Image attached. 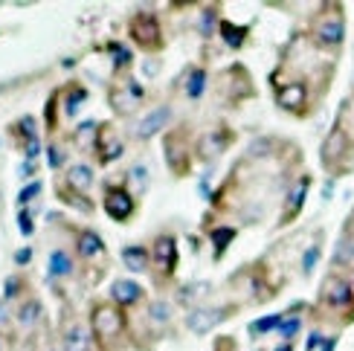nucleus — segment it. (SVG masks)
<instances>
[{"label": "nucleus", "mask_w": 354, "mask_h": 351, "mask_svg": "<svg viewBox=\"0 0 354 351\" xmlns=\"http://www.w3.org/2000/svg\"><path fill=\"white\" fill-rule=\"evenodd\" d=\"M87 328H91L93 351H122L131 337V323L122 308L111 299H93L87 308Z\"/></svg>", "instance_id": "1"}, {"label": "nucleus", "mask_w": 354, "mask_h": 351, "mask_svg": "<svg viewBox=\"0 0 354 351\" xmlns=\"http://www.w3.org/2000/svg\"><path fill=\"white\" fill-rule=\"evenodd\" d=\"M319 163H322V169L328 171V178H334V180L346 178V174L354 171V140L343 128L340 120L331 125V131L319 145Z\"/></svg>", "instance_id": "2"}, {"label": "nucleus", "mask_w": 354, "mask_h": 351, "mask_svg": "<svg viewBox=\"0 0 354 351\" xmlns=\"http://www.w3.org/2000/svg\"><path fill=\"white\" fill-rule=\"evenodd\" d=\"M319 308L328 314H346L343 325L354 323V287L351 279L340 270H331L319 285Z\"/></svg>", "instance_id": "3"}, {"label": "nucleus", "mask_w": 354, "mask_h": 351, "mask_svg": "<svg viewBox=\"0 0 354 351\" xmlns=\"http://www.w3.org/2000/svg\"><path fill=\"white\" fill-rule=\"evenodd\" d=\"M151 253V282L154 287H169L171 279L177 276V267H180V250H177V238L171 232H160V236L151 241L149 247Z\"/></svg>", "instance_id": "4"}, {"label": "nucleus", "mask_w": 354, "mask_h": 351, "mask_svg": "<svg viewBox=\"0 0 354 351\" xmlns=\"http://www.w3.org/2000/svg\"><path fill=\"white\" fill-rule=\"evenodd\" d=\"M163 157H166V166H169V171L174 174V178H189L192 174L195 145H192V137H189L186 125L169 128L163 134Z\"/></svg>", "instance_id": "5"}, {"label": "nucleus", "mask_w": 354, "mask_h": 351, "mask_svg": "<svg viewBox=\"0 0 354 351\" xmlns=\"http://www.w3.org/2000/svg\"><path fill=\"white\" fill-rule=\"evenodd\" d=\"M73 256H76V261H82L84 267L93 270V279H102V276H105V270L96 267V265L99 261L105 265L108 247H105V238H102L96 229H91V227L73 229Z\"/></svg>", "instance_id": "6"}, {"label": "nucleus", "mask_w": 354, "mask_h": 351, "mask_svg": "<svg viewBox=\"0 0 354 351\" xmlns=\"http://www.w3.org/2000/svg\"><path fill=\"white\" fill-rule=\"evenodd\" d=\"M128 35L145 53H163L166 47V32L160 26V18L154 12H134L128 18Z\"/></svg>", "instance_id": "7"}, {"label": "nucleus", "mask_w": 354, "mask_h": 351, "mask_svg": "<svg viewBox=\"0 0 354 351\" xmlns=\"http://www.w3.org/2000/svg\"><path fill=\"white\" fill-rule=\"evenodd\" d=\"M311 38L326 50L343 47V41H346V18H343L340 6H326L317 15V21L311 26Z\"/></svg>", "instance_id": "8"}, {"label": "nucleus", "mask_w": 354, "mask_h": 351, "mask_svg": "<svg viewBox=\"0 0 354 351\" xmlns=\"http://www.w3.org/2000/svg\"><path fill=\"white\" fill-rule=\"evenodd\" d=\"M102 209H105L111 221L131 224V218L137 215V195L125 183H105V189H102Z\"/></svg>", "instance_id": "9"}, {"label": "nucleus", "mask_w": 354, "mask_h": 351, "mask_svg": "<svg viewBox=\"0 0 354 351\" xmlns=\"http://www.w3.org/2000/svg\"><path fill=\"white\" fill-rule=\"evenodd\" d=\"M276 105L279 111H285L290 116H308L311 113V91H308L305 79H293L276 87Z\"/></svg>", "instance_id": "10"}, {"label": "nucleus", "mask_w": 354, "mask_h": 351, "mask_svg": "<svg viewBox=\"0 0 354 351\" xmlns=\"http://www.w3.org/2000/svg\"><path fill=\"white\" fill-rule=\"evenodd\" d=\"M235 311H239L235 302H230V305H198V308H192L186 314V328L192 334H198V337H203V334H209L215 325L224 323V319H230Z\"/></svg>", "instance_id": "11"}, {"label": "nucleus", "mask_w": 354, "mask_h": 351, "mask_svg": "<svg viewBox=\"0 0 354 351\" xmlns=\"http://www.w3.org/2000/svg\"><path fill=\"white\" fill-rule=\"evenodd\" d=\"M125 154V140L120 137L113 122H99V134H96V149L93 160L99 166H111Z\"/></svg>", "instance_id": "12"}, {"label": "nucleus", "mask_w": 354, "mask_h": 351, "mask_svg": "<svg viewBox=\"0 0 354 351\" xmlns=\"http://www.w3.org/2000/svg\"><path fill=\"white\" fill-rule=\"evenodd\" d=\"M62 345L64 351H93V340H91V328H87L82 319L70 311V305H64L62 314Z\"/></svg>", "instance_id": "13"}, {"label": "nucleus", "mask_w": 354, "mask_h": 351, "mask_svg": "<svg viewBox=\"0 0 354 351\" xmlns=\"http://www.w3.org/2000/svg\"><path fill=\"white\" fill-rule=\"evenodd\" d=\"M311 186H314V174H308V171L299 174V178L290 183L288 195H285L282 218H279V227H288V224H293V221H297V218L302 215L305 200H308V192H311Z\"/></svg>", "instance_id": "14"}, {"label": "nucleus", "mask_w": 354, "mask_h": 351, "mask_svg": "<svg viewBox=\"0 0 354 351\" xmlns=\"http://www.w3.org/2000/svg\"><path fill=\"white\" fill-rule=\"evenodd\" d=\"M230 142H232V134L221 125V128H212V131H206V134H201V140L195 142V151L203 163H212L215 157H221L230 149Z\"/></svg>", "instance_id": "15"}, {"label": "nucleus", "mask_w": 354, "mask_h": 351, "mask_svg": "<svg viewBox=\"0 0 354 351\" xmlns=\"http://www.w3.org/2000/svg\"><path fill=\"white\" fill-rule=\"evenodd\" d=\"M169 120H171V105H157V108H151V111L137 122V131H134L137 140H140V142H149V140H154L157 134H166Z\"/></svg>", "instance_id": "16"}, {"label": "nucleus", "mask_w": 354, "mask_h": 351, "mask_svg": "<svg viewBox=\"0 0 354 351\" xmlns=\"http://www.w3.org/2000/svg\"><path fill=\"white\" fill-rule=\"evenodd\" d=\"M76 276V256H73L67 247H53L50 250V258H47V279L50 285H58V282H67Z\"/></svg>", "instance_id": "17"}, {"label": "nucleus", "mask_w": 354, "mask_h": 351, "mask_svg": "<svg viewBox=\"0 0 354 351\" xmlns=\"http://www.w3.org/2000/svg\"><path fill=\"white\" fill-rule=\"evenodd\" d=\"M111 302L116 305V308H122V311H131V308H137V305L145 302V287L134 279H113L111 285Z\"/></svg>", "instance_id": "18"}, {"label": "nucleus", "mask_w": 354, "mask_h": 351, "mask_svg": "<svg viewBox=\"0 0 354 351\" xmlns=\"http://www.w3.org/2000/svg\"><path fill=\"white\" fill-rule=\"evenodd\" d=\"M6 134H9V140H12L15 145H18V151H24L29 142L41 137V134H38V122H35L32 113H24V116H18L15 122H9V125H6Z\"/></svg>", "instance_id": "19"}, {"label": "nucleus", "mask_w": 354, "mask_h": 351, "mask_svg": "<svg viewBox=\"0 0 354 351\" xmlns=\"http://www.w3.org/2000/svg\"><path fill=\"white\" fill-rule=\"evenodd\" d=\"M55 198H58V203H64V207L76 209L79 215H93V212H96L93 198L76 192V189H70L64 180H58V183H55Z\"/></svg>", "instance_id": "20"}, {"label": "nucleus", "mask_w": 354, "mask_h": 351, "mask_svg": "<svg viewBox=\"0 0 354 351\" xmlns=\"http://www.w3.org/2000/svg\"><path fill=\"white\" fill-rule=\"evenodd\" d=\"M108 105L116 116H131L137 108H140V99L131 93V87L125 84V79L120 84H111V91H108Z\"/></svg>", "instance_id": "21"}, {"label": "nucleus", "mask_w": 354, "mask_h": 351, "mask_svg": "<svg viewBox=\"0 0 354 351\" xmlns=\"http://www.w3.org/2000/svg\"><path fill=\"white\" fill-rule=\"evenodd\" d=\"M62 180L70 189H76V192L91 195V189L96 186V171H93V166H87V163H73V166H67V174Z\"/></svg>", "instance_id": "22"}, {"label": "nucleus", "mask_w": 354, "mask_h": 351, "mask_svg": "<svg viewBox=\"0 0 354 351\" xmlns=\"http://www.w3.org/2000/svg\"><path fill=\"white\" fill-rule=\"evenodd\" d=\"M120 258L131 273H149L151 270V253L145 244H125Z\"/></svg>", "instance_id": "23"}, {"label": "nucleus", "mask_w": 354, "mask_h": 351, "mask_svg": "<svg viewBox=\"0 0 354 351\" xmlns=\"http://www.w3.org/2000/svg\"><path fill=\"white\" fill-rule=\"evenodd\" d=\"M58 91H62V111H64V116L73 120L87 102V87L82 82H67V84L58 87Z\"/></svg>", "instance_id": "24"}, {"label": "nucleus", "mask_w": 354, "mask_h": 351, "mask_svg": "<svg viewBox=\"0 0 354 351\" xmlns=\"http://www.w3.org/2000/svg\"><path fill=\"white\" fill-rule=\"evenodd\" d=\"M96 134H99V122H93V120H84V122H79L76 128L70 131V142L76 145L79 151H84V154H93V149H96Z\"/></svg>", "instance_id": "25"}, {"label": "nucleus", "mask_w": 354, "mask_h": 351, "mask_svg": "<svg viewBox=\"0 0 354 351\" xmlns=\"http://www.w3.org/2000/svg\"><path fill=\"white\" fill-rule=\"evenodd\" d=\"M41 316H44V305L38 296H29L21 302V308L18 314H15V323H18L24 331H32L38 323H41Z\"/></svg>", "instance_id": "26"}, {"label": "nucleus", "mask_w": 354, "mask_h": 351, "mask_svg": "<svg viewBox=\"0 0 354 351\" xmlns=\"http://www.w3.org/2000/svg\"><path fill=\"white\" fill-rule=\"evenodd\" d=\"M218 35H221V41H224L230 50H241L247 44V38H250V26H235L232 21L221 18L218 21Z\"/></svg>", "instance_id": "27"}, {"label": "nucleus", "mask_w": 354, "mask_h": 351, "mask_svg": "<svg viewBox=\"0 0 354 351\" xmlns=\"http://www.w3.org/2000/svg\"><path fill=\"white\" fill-rule=\"evenodd\" d=\"M171 316H174V308H171L169 299L160 296V299L145 302V323L149 325H169Z\"/></svg>", "instance_id": "28"}, {"label": "nucleus", "mask_w": 354, "mask_h": 351, "mask_svg": "<svg viewBox=\"0 0 354 351\" xmlns=\"http://www.w3.org/2000/svg\"><path fill=\"white\" fill-rule=\"evenodd\" d=\"M58 111H62V91H55L47 96V102H44V128H47L50 140L58 137V128H62V122H58Z\"/></svg>", "instance_id": "29"}, {"label": "nucleus", "mask_w": 354, "mask_h": 351, "mask_svg": "<svg viewBox=\"0 0 354 351\" xmlns=\"http://www.w3.org/2000/svg\"><path fill=\"white\" fill-rule=\"evenodd\" d=\"M212 294V282H189V285H183L180 290H177V299H180L183 305H189V311L192 308H198V302L201 299H206Z\"/></svg>", "instance_id": "30"}, {"label": "nucleus", "mask_w": 354, "mask_h": 351, "mask_svg": "<svg viewBox=\"0 0 354 351\" xmlns=\"http://www.w3.org/2000/svg\"><path fill=\"white\" fill-rule=\"evenodd\" d=\"M235 236H239V229H235V227H224V224H218V227L209 232V241H212V256H215V261L224 258V253L230 250V244L235 241Z\"/></svg>", "instance_id": "31"}, {"label": "nucleus", "mask_w": 354, "mask_h": 351, "mask_svg": "<svg viewBox=\"0 0 354 351\" xmlns=\"http://www.w3.org/2000/svg\"><path fill=\"white\" fill-rule=\"evenodd\" d=\"M206 82H209V73H206V67H192L186 73V82H183V91L189 99H201L206 93Z\"/></svg>", "instance_id": "32"}, {"label": "nucleus", "mask_w": 354, "mask_h": 351, "mask_svg": "<svg viewBox=\"0 0 354 351\" xmlns=\"http://www.w3.org/2000/svg\"><path fill=\"white\" fill-rule=\"evenodd\" d=\"M47 163H50V169L53 171H62L64 166H67V157H70V151H67V142L62 140V137H53L50 142H47Z\"/></svg>", "instance_id": "33"}, {"label": "nucleus", "mask_w": 354, "mask_h": 351, "mask_svg": "<svg viewBox=\"0 0 354 351\" xmlns=\"http://www.w3.org/2000/svg\"><path fill=\"white\" fill-rule=\"evenodd\" d=\"M108 50L113 53V73L120 76V73H128L131 64H134V53H131V47H125V44L120 41H111Z\"/></svg>", "instance_id": "34"}, {"label": "nucleus", "mask_w": 354, "mask_h": 351, "mask_svg": "<svg viewBox=\"0 0 354 351\" xmlns=\"http://www.w3.org/2000/svg\"><path fill=\"white\" fill-rule=\"evenodd\" d=\"M334 270H346V267H354V241L346 236V238H340V244H337V253H334Z\"/></svg>", "instance_id": "35"}, {"label": "nucleus", "mask_w": 354, "mask_h": 351, "mask_svg": "<svg viewBox=\"0 0 354 351\" xmlns=\"http://www.w3.org/2000/svg\"><path fill=\"white\" fill-rule=\"evenodd\" d=\"M282 319H285V314H270L264 319H253V323H250V334H253V337H268L270 331H279Z\"/></svg>", "instance_id": "36"}, {"label": "nucleus", "mask_w": 354, "mask_h": 351, "mask_svg": "<svg viewBox=\"0 0 354 351\" xmlns=\"http://www.w3.org/2000/svg\"><path fill=\"white\" fill-rule=\"evenodd\" d=\"M26 287H29V285H26V279H24L21 273L6 276V279H3V302L9 305V302H15V299H21Z\"/></svg>", "instance_id": "37"}, {"label": "nucleus", "mask_w": 354, "mask_h": 351, "mask_svg": "<svg viewBox=\"0 0 354 351\" xmlns=\"http://www.w3.org/2000/svg\"><path fill=\"white\" fill-rule=\"evenodd\" d=\"M299 331H302V316L288 311L285 319H282V325H279V337H282V343H293Z\"/></svg>", "instance_id": "38"}, {"label": "nucleus", "mask_w": 354, "mask_h": 351, "mask_svg": "<svg viewBox=\"0 0 354 351\" xmlns=\"http://www.w3.org/2000/svg\"><path fill=\"white\" fill-rule=\"evenodd\" d=\"M44 192V180H29L24 189H21V192H18V198H15V203H18V209H26L29 207V203H32V200H38V195Z\"/></svg>", "instance_id": "39"}, {"label": "nucleus", "mask_w": 354, "mask_h": 351, "mask_svg": "<svg viewBox=\"0 0 354 351\" xmlns=\"http://www.w3.org/2000/svg\"><path fill=\"white\" fill-rule=\"evenodd\" d=\"M215 21H218V6H206L201 12V32H203V38H212Z\"/></svg>", "instance_id": "40"}, {"label": "nucleus", "mask_w": 354, "mask_h": 351, "mask_svg": "<svg viewBox=\"0 0 354 351\" xmlns=\"http://www.w3.org/2000/svg\"><path fill=\"white\" fill-rule=\"evenodd\" d=\"M18 232L24 238H32L35 236V218L29 209H18Z\"/></svg>", "instance_id": "41"}, {"label": "nucleus", "mask_w": 354, "mask_h": 351, "mask_svg": "<svg viewBox=\"0 0 354 351\" xmlns=\"http://www.w3.org/2000/svg\"><path fill=\"white\" fill-rule=\"evenodd\" d=\"M319 256H322V244H311V247H308V250H305V256H302V265H299L305 276H308V273H311V270L317 267Z\"/></svg>", "instance_id": "42"}, {"label": "nucleus", "mask_w": 354, "mask_h": 351, "mask_svg": "<svg viewBox=\"0 0 354 351\" xmlns=\"http://www.w3.org/2000/svg\"><path fill=\"white\" fill-rule=\"evenodd\" d=\"M128 183H137V192H142V189H149V169L145 166H134L128 171V180H125V186Z\"/></svg>", "instance_id": "43"}, {"label": "nucleus", "mask_w": 354, "mask_h": 351, "mask_svg": "<svg viewBox=\"0 0 354 351\" xmlns=\"http://www.w3.org/2000/svg\"><path fill=\"white\" fill-rule=\"evenodd\" d=\"M32 258H35V250L32 247H21V250H15V256H12V261H15V267H26V265H32Z\"/></svg>", "instance_id": "44"}, {"label": "nucleus", "mask_w": 354, "mask_h": 351, "mask_svg": "<svg viewBox=\"0 0 354 351\" xmlns=\"http://www.w3.org/2000/svg\"><path fill=\"white\" fill-rule=\"evenodd\" d=\"M35 174H38V163H32V160H24L18 166V178H24V180H29V178L35 180Z\"/></svg>", "instance_id": "45"}, {"label": "nucleus", "mask_w": 354, "mask_h": 351, "mask_svg": "<svg viewBox=\"0 0 354 351\" xmlns=\"http://www.w3.org/2000/svg\"><path fill=\"white\" fill-rule=\"evenodd\" d=\"M322 340H326V334L322 331H311L308 334V343H305V351H317L322 345Z\"/></svg>", "instance_id": "46"}, {"label": "nucleus", "mask_w": 354, "mask_h": 351, "mask_svg": "<svg viewBox=\"0 0 354 351\" xmlns=\"http://www.w3.org/2000/svg\"><path fill=\"white\" fill-rule=\"evenodd\" d=\"M9 323H12V311H9L6 302H0V328L9 325Z\"/></svg>", "instance_id": "47"}, {"label": "nucleus", "mask_w": 354, "mask_h": 351, "mask_svg": "<svg viewBox=\"0 0 354 351\" xmlns=\"http://www.w3.org/2000/svg\"><path fill=\"white\" fill-rule=\"evenodd\" d=\"M337 343H340V337H337V334H331V337H326V340H322L319 351H337Z\"/></svg>", "instance_id": "48"}, {"label": "nucleus", "mask_w": 354, "mask_h": 351, "mask_svg": "<svg viewBox=\"0 0 354 351\" xmlns=\"http://www.w3.org/2000/svg\"><path fill=\"white\" fill-rule=\"evenodd\" d=\"M331 195H334V178H328L326 189H322V198H326V200H331Z\"/></svg>", "instance_id": "49"}, {"label": "nucleus", "mask_w": 354, "mask_h": 351, "mask_svg": "<svg viewBox=\"0 0 354 351\" xmlns=\"http://www.w3.org/2000/svg\"><path fill=\"white\" fill-rule=\"evenodd\" d=\"M273 351H293V343H282V345H276Z\"/></svg>", "instance_id": "50"}, {"label": "nucleus", "mask_w": 354, "mask_h": 351, "mask_svg": "<svg viewBox=\"0 0 354 351\" xmlns=\"http://www.w3.org/2000/svg\"><path fill=\"white\" fill-rule=\"evenodd\" d=\"M0 348H3V337H0Z\"/></svg>", "instance_id": "51"}, {"label": "nucleus", "mask_w": 354, "mask_h": 351, "mask_svg": "<svg viewBox=\"0 0 354 351\" xmlns=\"http://www.w3.org/2000/svg\"><path fill=\"white\" fill-rule=\"evenodd\" d=\"M351 287H354V279H351Z\"/></svg>", "instance_id": "52"}]
</instances>
